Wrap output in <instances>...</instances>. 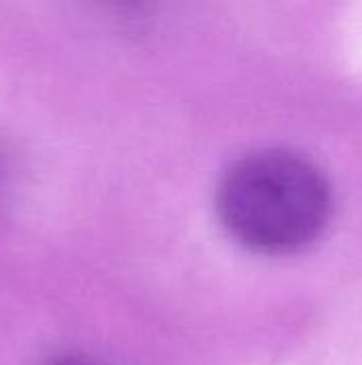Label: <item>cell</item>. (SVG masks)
Instances as JSON below:
<instances>
[{"mask_svg": "<svg viewBox=\"0 0 362 365\" xmlns=\"http://www.w3.org/2000/svg\"><path fill=\"white\" fill-rule=\"evenodd\" d=\"M215 210L228 235L260 255H290L329 227L333 190L318 165L288 150L237 160L222 178Z\"/></svg>", "mask_w": 362, "mask_h": 365, "instance_id": "cell-1", "label": "cell"}, {"mask_svg": "<svg viewBox=\"0 0 362 365\" xmlns=\"http://www.w3.org/2000/svg\"><path fill=\"white\" fill-rule=\"evenodd\" d=\"M45 365H100L87 357H79V355H64V357H55L49 364Z\"/></svg>", "mask_w": 362, "mask_h": 365, "instance_id": "cell-2", "label": "cell"}]
</instances>
